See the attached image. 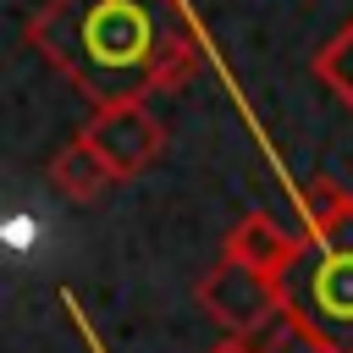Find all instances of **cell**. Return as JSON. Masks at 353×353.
<instances>
[{"label": "cell", "mask_w": 353, "mask_h": 353, "mask_svg": "<svg viewBox=\"0 0 353 353\" xmlns=\"http://www.w3.org/2000/svg\"><path fill=\"white\" fill-rule=\"evenodd\" d=\"M50 182H55L66 199H94V193H99L105 182H116V176H110V165L94 154V143L77 132V138L50 160Z\"/></svg>", "instance_id": "6"}, {"label": "cell", "mask_w": 353, "mask_h": 353, "mask_svg": "<svg viewBox=\"0 0 353 353\" xmlns=\"http://www.w3.org/2000/svg\"><path fill=\"white\" fill-rule=\"evenodd\" d=\"M276 287L287 320H298L331 353H353V193L336 182H309L298 254Z\"/></svg>", "instance_id": "2"}, {"label": "cell", "mask_w": 353, "mask_h": 353, "mask_svg": "<svg viewBox=\"0 0 353 353\" xmlns=\"http://www.w3.org/2000/svg\"><path fill=\"white\" fill-rule=\"evenodd\" d=\"M28 39L99 110L138 105L143 88L182 77L193 61V33L176 0H44Z\"/></svg>", "instance_id": "1"}, {"label": "cell", "mask_w": 353, "mask_h": 353, "mask_svg": "<svg viewBox=\"0 0 353 353\" xmlns=\"http://www.w3.org/2000/svg\"><path fill=\"white\" fill-rule=\"evenodd\" d=\"M226 254L259 265L265 276H281V270L292 265V254H298V232H287V226L270 221V215H248V221L226 237Z\"/></svg>", "instance_id": "5"}, {"label": "cell", "mask_w": 353, "mask_h": 353, "mask_svg": "<svg viewBox=\"0 0 353 353\" xmlns=\"http://www.w3.org/2000/svg\"><path fill=\"white\" fill-rule=\"evenodd\" d=\"M210 353H265V347H254L248 336H226V342H215Z\"/></svg>", "instance_id": "9"}, {"label": "cell", "mask_w": 353, "mask_h": 353, "mask_svg": "<svg viewBox=\"0 0 353 353\" xmlns=\"http://www.w3.org/2000/svg\"><path fill=\"white\" fill-rule=\"evenodd\" d=\"M199 303H204V314L226 331V336H270L281 320H287V309H281V287H276V276H265L259 265H248V259H237V254H221L215 259V270L199 281Z\"/></svg>", "instance_id": "3"}, {"label": "cell", "mask_w": 353, "mask_h": 353, "mask_svg": "<svg viewBox=\"0 0 353 353\" xmlns=\"http://www.w3.org/2000/svg\"><path fill=\"white\" fill-rule=\"evenodd\" d=\"M265 353H331L320 336H309L298 320H281L270 336H265Z\"/></svg>", "instance_id": "8"}, {"label": "cell", "mask_w": 353, "mask_h": 353, "mask_svg": "<svg viewBox=\"0 0 353 353\" xmlns=\"http://www.w3.org/2000/svg\"><path fill=\"white\" fill-rule=\"evenodd\" d=\"M83 138H88L94 154L110 165V176L143 171L149 154L160 149V127H154V116H149L143 105H110V110H99V116L83 127Z\"/></svg>", "instance_id": "4"}, {"label": "cell", "mask_w": 353, "mask_h": 353, "mask_svg": "<svg viewBox=\"0 0 353 353\" xmlns=\"http://www.w3.org/2000/svg\"><path fill=\"white\" fill-rule=\"evenodd\" d=\"M314 72H320V77H325L347 105H353V22H347V28H342L320 55H314Z\"/></svg>", "instance_id": "7"}]
</instances>
